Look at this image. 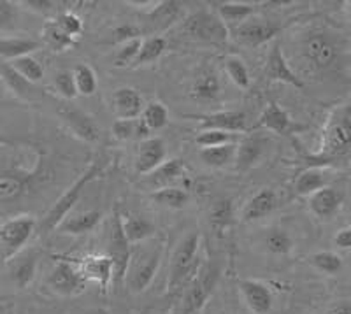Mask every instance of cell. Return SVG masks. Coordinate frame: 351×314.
<instances>
[{"label":"cell","mask_w":351,"mask_h":314,"mask_svg":"<svg viewBox=\"0 0 351 314\" xmlns=\"http://www.w3.org/2000/svg\"><path fill=\"white\" fill-rule=\"evenodd\" d=\"M351 153V100L337 106L328 116L322 136L319 152L313 155L318 162H332Z\"/></svg>","instance_id":"1"},{"label":"cell","mask_w":351,"mask_h":314,"mask_svg":"<svg viewBox=\"0 0 351 314\" xmlns=\"http://www.w3.org/2000/svg\"><path fill=\"white\" fill-rule=\"evenodd\" d=\"M37 223L32 216L21 215L0 223V262L9 263L20 255L36 232Z\"/></svg>","instance_id":"2"},{"label":"cell","mask_w":351,"mask_h":314,"mask_svg":"<svg viewBox=\"0 0 351 314\" xmlns=\"http://www.w3.org/2000/svg\"><path fill=\"white\" fill-rule=\"evenodd\" d=\"M97 176H99V165H97V163H92V165H90V167H88L86 171H84L83 174L74 181V184L69 186L67 190L62 193L60 199L53 204V207L48 211V215L44 216L43 223H40V230L44 232L56 230L58 225H60V223L67 218L69 213L72 211V207L77 204L84 186H86L88 183H92Z\"/></svg>","instance_id":"3"},{"label":"cell","mask_w":351,"mask_h":314,"mask_svg":"<svg viewBox=\"0 0 351 314\" xmlns=\"http://www.w3.org/2000/svg\"><path fill=\"white\" fill-rule=\"evenodd\" d=\"M160 265V250L158 247H143L132 253L130 265H128L127 279L132 291L141 293L152 285L155 279L156 271Z\"/></svg>","instance_id":"4"},{"label":"cell","mask_w":351,"mask_h":314,"mask_svg":"<svg viewBox=\"0 0 351 314\" xmlns=\"http://www.w3.org/2000/svg\"><path fill=\"white\" fill-rule=\"evenodd\" d=\"M43 165V163H40ZM40 165L30 169H5L0 171V204H12L23 199L32 188Z\"/></svg>","instance_id":"5"},{"label":"cell","mask_w":351,"mask_h":314,"mask_svg":"<svg viewBox=\"0 0 351 314\" xmlns=\"http://www.w3.org/2000/svg\"><path fill=\"white\" fill-rule=\"evenodd\" d=\"M183 30L186 36L193 39L206 40V43L221 44L227 40L228 28L219 16H215L209 11H199L184 21Z\"/></svg>","instance_id":"6"},{"label":"cell","mask_w":351,"mask_h":314,"mask_svg":"<svg viewBox=\"0 0 351 314\" xmlns=\"http://www.w3.org/2000/svg\"><path fill=\"white\" fill-rule=\"evenodd\" d=\"M108 256L112 262L114 279L112 281L121 282L127 279L128 265H130V243L127 241L121 228V218L118 215L112 218L111 228H109V253Z\"/></svg>","instance_id":"7"},{"label":"cell","mask_w":351,"mask_h":314,"mask_svg":"<svg viewBox=\"0 0 351 314\" xmlns=\"http://www.w3.org/2000/svg\"><path fill=\"white\" fill-rule=\"evenodd\" d=\"M199 235L188 234L180 241V244L176 246L174 255L171 260V274H169V288L176 290L181 282L186 279V274L190 272L195 260L197 251H199Z\"/></svg>","instance_id":"8"},{"label":"cell","mask_w":351,"mask_h":314,"mask_svg":"<svg viewBox=\"0 0 351 314\" xmlns=\"http://www.w3.org/2000/svg\"><path fill=\"white\" fill-rule=\"evenodd\" d=\"M302 53L313 69L325 71L337 58V46H335L334 40L327 34L313 32L304 40Z\"/></svg>","instance_id":"9"},{"label":"cell","mask_w":351,"mask_h":314,"mask_svg":"<svg viewBox=\"0 0 351 314\" xmlns=\"http://www.w3.org/2000/svg\"><path fill=\"white\" fill-rule=\"evenodd\" d=\"M48 285L55 293L72 297V295H77L84 290L86 279L81 276L76 265L64 260V262H58L53 267V271L49 272Z\"/></svg>","instance_id":"10"},{"label":"cell","mask_w":351,"mask_h":314,"mask_svg":"<svg viewBox=\"0 0 351 314\" xmlns=\"http://www.w3.org/2000/svg\"><path fill=\"white\" fill-rule=\"evenodd\" d=\"M280 34V27L265 20H247L234 28V36L247 48H256L269 43Z\"/></svg>","instance_id":"11"},{"label":"cell","mask_w":351,"mask_h":314,"mask_svg":"<svg viewBox=\"0 0 351 314\" xmlns=\"http://www.w3.org/2000/svg\"><path fill=\"white\" fill-rule=\"evenodd\" d=\"M58 114L64 119V123L67 125L69 130L76 137H80L81 141H84V143H95V141H99L100 130L92 116H88L84 111L72 108V106H62L58 109Z\"/></svg>","instance_id":"12"},{"label":"cell","mask_w":351,"mask_h":314,"mask_svg":"<svg viewBox=\"0 0 351 314\" xmlns=\"http://www.w3.org/2000/svg\"><path fill=\"white\" fill-rule=\"evenodd\" d=\"M216 282V272H213L211 269L204 271L202 276H197L190 287L186 288L183 297V306H181V314H193L199 309H202V306L208 300L209 293H211V288L215 287Z\"/></svg>","instance_id":"13"},{"label":"cell","mask_w":351,"mask_h":314,"mask_svg":"<svg viewBox=\"0 0 351 314\" xmlns=\"http://www.w3.org/2000/svg\"><path fill=\"white\" fill-rule=\"evenodd\" d=\"M165 156H167V147L160 137H149L143 141L137 149L136 172L141 176L153 174L162 163H165Z\"/></svg>","instance_id":"14"},{"label":"cell","mask_w":351,"mask_h":314,"mask_svg":"<svg viewBox=\"0 0 351 314\" xmlns=\"http://www.w3.org/2000/svg\"><path fill=\"white\" fill-rule=\"evenodd\" d=\"M265 77L269 81H280V83L290 84L293 88H304V81L291 71L283 51H281L280 44H276L272 51L269 53L267 65H265Z\"/></svg>","instance_id":"15"},{"label":"cell","mask_w":351,"mask_h":314,"mask_svg":"<svg viewBox=\"0 0 351 314\" xmlns=\"http://www.w3.org/2000/svg\"><path fill=\"white\" fill-rule=\"evenodd\" d=\"M239 290L252 313L267 314L271 311L272 293L267 285L255 281V279H243V281H239Z\"/></svg>","instance_id":"16"},{"label":"cell","mask_w":351,"mask_h":314,"mask_svg":"<svg viewBox=\"0 0 351 314\" xmlns=\"http://www.w3.org/2000/svg\"><path fill=\"white\" fill-rule=\"evenodd\" d=\"M80 272L86 281L99 282L102 288H108L114 279L112 262L108 255H90L80 262Z\"/></svg>","instance_id":"17"},{"label":"cell","mask_w":351,"mask_h":314,"mask_svg":"<svg viewBox=\"0 0 351 314\" xmlns=\"http://www.w3.org/2000/svg\"><path fill=\"white\" fill-rule=\"evenodd\" d=\"M112 109L120 119H137L144 111L143 97L134 88H120L112 95Z\"/></svg>","instance_id":"18"},{"label":"cell","mask_w":351,"mask_h":314,"mask_svg":"<svg viewBox=\"0 0 351 314\" xmlns=\"http://www.w3.org/2000/svg\"><path fill=\"white\" fill-rule=\"evenodd\" d=\"M204 130H223L230 134L244 132L247 127L246 114L243 111H219L215 114L200 116Z\"/></svg>","instance_id":"19"},{"label":"cell","mask_w":351,"mask_h":314,"mask_svg":"<svg viewBox=\"0 0 351 314\" xmlns=\"http://www.w3.org/2000/svg\"><path fill=\"white\" fill-rule=\"evenodd\" d=\"M190 95L197 102H215V100H218L221 95V83H219L216 72L211 69L200 71L199 76L193 80Z\"/></svg>","instance_id":"20"},{"label":"cell","mask_w":351,"mask_h":314,"mask_svg":"<svg viewBox=\"0 0 351 314\" xmlns=\"http://www.w3.org/2000/svg\"><path fill=\"white\" fill-rule=\"evenodd\" d=\"M258 125L267 130L274 132V134H280V136H287L290 132L300 128L299 125L293 123V119L288 116V112L285 109H281L276 102L269 104L265 111L262 112L258 119Z\"/></svg>","instance_id":"21"},{"label":"cell","mask_w":351,"mask_h":314,"mask_svg":"<svg viewBox=\"0 0 351 314\" xmlns=\"http://www.w3.org/2000/svg\"><path fill=\"white\" fill-rule=\"evenodd\" d=\"M341 202H343V197L337 193V190H334L330 186H325L309 197V209L318 218L328 219L339 211Z\"/></svg>","instance_id":"22"},{"label":"cell","mask_w":351,"mask_h":314,"mask_svg":"<svg viewBox=\"0 0 351 314\" xmlns=\"http://www.w3.org/2000/svg\"><path fill=\"white\" fill-rule=\"evenodd\" d=\"M276 206H278V197H276L274 191L263 188L256 195H253L252 199L247 200V204L244 206L243 219L250 223L265 218V216H269L274 211Z\"/></svg>","instance_id":"23"},{"label":"cell","mask_w":351,"mask_h":314,"mask_svg":"<svg viewBox=\"0 0 351 314\" xmlns=\"http://www.w3.org/2000/svg\"><path fill=\"white\" fill-rule=\"evenodd\" d=\"M43 44L30 37H2L0 39V56L5 60L21 58V56H30V53L40 49Z\"/></svg>","instance_id":"24"},{"label":"cell","mask_w":351,"mask_h":314,"mask_svg":"<svg viewBox=\"0 0 351 314\" xmlns=\"http://www.w3.org/2000/svg\"><path fill=\"white\" fill-rule=\"evenodd\" d=\"M121 228L130 244L143 243L146 239L155 234V225L148 218L139 215H130L127 218H121Z\"/></svg>","instance_id":"25"},{"label":"cell","mask_w":351,"mask_h":314,"mask_svg":"<svg viewBox=\"0 0 351 314\" xmlns=\"http://www.w3.org/2000/svg\"><path fill=\"white\" fill-rule=\"evenodd\" d=\"M99 221H100L99 211L81 213V215L65 218L64 221L58 225L56 230H60L62 234H69V235H83V234H88V232H92L93 228L99 225Z\"/></svg>","instance_id":"26"},{"label":"cell","mask_w":351,"mask_h":314,"mask_svg":"<svg viewBox=\"0 0 351 314\" xmlns=\"http://www.w3.org/2000/svg\"><path fill=\"white\" fill-rule=\"evenodd\" d=\"M263 155V141L260 137H246L243 143L237 146L236 165L237 171H247L255 167L256 162Z\"/></svg>","instance_id":"27"},{"label":"cell","mask_w":351,"mask_h":314,"mask_svg":"<svg viewBox=\"0 0 351 314\" xmlns=\"http://www.w3.org/2000/svg\"><path fill=\"white\" fill-rule=\"evenodd\" d=\"M0 80L4 81L5 86L20 99L30 100L34 97L32 83L25 80L11 64H0Z\"/></svg>","instance_id":"28"},{"label":"cell","mask_w":351,"mask_h":314,"mask_svg":"<svg viewBox=\"0 0 351 314\" xmlns=\"http://www.w3.org/2000/svg\"><path fill=\"white\" fill-rule=\"evenodd\" d=\"M237 155V144H225V146L216 147H202L199 153L200 160H202L208 167L211 169H223L228 163L236 162Z\"/></svg>","instance_id":"29"},{"label":"cell","mask_w":351,"mask_h":314,"mask_svg":"<svg viewBox=\"0 0 351 314\" xmlns=\"http://www.w3.org/2000/svg\"><path fill=\"white\" fill-rule=\"evenodd\" d=\"M184 174V163L181 158H172L165 160V163H162L152 176V186L155 190H160V188H167L171 186L174 181L181 178Z\"/></svg>","instance_id":"30"},{"label":"cell","mask_w":351,"mask_h":314,"mask_svg":"<svg viewBox=\"0 0 351 314\" xmlns=\"http://www.w3.org/2000/svg\"><path fill=\"white\" fill-rule=\"evenodd\" d=\"M255 4L247 2H223L218 5V16L223 23L241 25L255 14Z\"/></svg>","instance_id":"31"},{"label":"cell","mask_w":351,"mask_h":314,"mask_svg":"<svg viewBox=\"0 0 351 314\" xmlns=\"http://www.w3.org/2000/svg\"><path fill=\"white\" fill-rule=\"evenodd\" d=\"M327 186V179H325L324 169L309 167L297 178L295 191L299 195H309L316 193L318 190Z\"/></svg>","instance_id":"32"},{"label":"cell","mask_w":351,"mask_h":314,"mask_svg":"<svg viewBox=\"0 0 351 314\" xmlns=\"http://www.w3.org/2000/svg\"><path fill=\"white\" fill-rule=\"evenodd\" d=\"M43 37L46 46L51 48L53 51H67L69 48H72L76 44V39L69 36V34H65L55 20L48 21V23L44 25Z\"/></svg>","instance_id":"33"},{"label":"cell","mask_w":351,"mask_h":314,"mask_svg":"<svg viewBox=\"0 0 351 314\" xmlns=\"http://www.w3.org/2000/svg\"><path fill=\"white\" fill-rule=\"evenodd\" d=\"M36 272H37V258L34 255H28L25 256V258L18 260V262L12 265L11 278L18 288L25 290V288L30 287V282L34 281Z\"/></svg>","instance_id":"34"},{"label":"cell","mask_w":351,"mask_h":314,"mask_svg":"<svg viewBox=\"0 0 351 314\" xmlns=\"http://www.w3.org/2000/svg\"><path fill=\"white\" fill-rule=\"evenodd\" d=\"M152 199L160 206L169 207V209H183L188 202V193L181 188L167 186L153 191Z\"/></svg>","instance_id":"35"},{"label":"cell","mask_w":351,"mask_h":314,"mask_svg":"<svg viewBox=\"0 0 351 314\" xmlns=\"http://www.w3.org/2000/svg\"><path fill=\"white\" fill-rule=\"evenodd\" d=\"M167 49V40L160 36H153L149 39L143 40V46H141L139 56L136 60V67H141V65L152 64L155 60H158L160 56L164 55V51Z\"/></svg>","instance_id":"36"},{"label":"cell","mask_w":351,"mask_h":314,"mask_svg":"<svg viewBox=\"0 0 351 314\" xmlns=\"http://www.w3.org/2000/svg\"><path fill=\"white\" fill-rule=\"evenodd\" d=\"M263 244H265L269 253L278 256L288 255L291 247H293V241H291L290 234L287 230H281V228H272V230H269L265 239H263Z\"/></svg>","instance_id":"37"},{"label":"cell","mask_w":351,"mask_h":314,"mask_svg":"<svg viewBox=\"0 0 351 314\" xmlns=\"http://www.w3.org/2000/svg\"><path fill=\"white\" fill-rule=\"evenodd\" d=\"M178 14H180V4L178 2H162L149 14V23L153 25V30L165 28L178 18Z\"/></svg>","instance_id":"38"},{"label":"cell","mask_w":351,"mask_h":314,"mask_svg":"<svg viewBox=\"0 0 351 314\" xmlns=\"http://www.w3.org/2000/svg\"><path fill=\"white\" fill-rule=\"evenodd\" d=\"M309 262L315 269H318L319 272L324 274L334 276L343 269V260L341 256H337L332 251H319V253H315V255L309 256Z\"/></svg>","instance_id":"39"},{"label":"cell","mask_w":351,"mask_h":314,"mask_svg":"<svg viewBox=\"0 0 351 314\" xmlns=\"http://www.w3.org/2000/svg\"><path fill=\"white\" fill-rule=\"evenodd\" d=\"M74 81H76V88L80 95H93L97 90V76L93 69L86 64H80L74 69Z\"/></svg>","instance_id":"40"},{"label":"cell","mask_w":351,"mask_h":314,"mask_svg":"<svg viewBox=\"0 0 351 314\" xmlns=\"http://www.w3.org/2000/svg\"><path fill=\"white\" fill-rule=\"evenodd\" d=\"M143 121L148 125L152 132L162 130L169 123V112L164 104L152 102L148 104L143 111Z\"/></svg>","instance_id":"41"},{"label":"cell","mask_w":351,"mask_h":314,"mask_svg":"<svg viewBox=\"0 0 351 314\" xmlns=\"http://www.w3.org/2000/svg\"><path fill=\"white\" fill-rule=\"evenodd\" d=\"M225 71L236 86L243 88V90L250 88V72H247L244 60H241L239 56H228L225 60Z\"/></svg>","instance_id":"42"},{"label":"cell","mask_w":351,"mask_h":314,"mask_svg":"<svg viewBox=\"0 0 351 314\" xmlns=\"http://www.w3.org/2000/svg\"><path fill=\"white\" fill-rule=\"evenodd\" d=\"M11 65L20 72L21 76L25 77L30 83H37L44 77V69L39 64V60H36L34 56H21V58L11 62Z\"/></svg>","instance_id":"43"},{"label":"cell","mask_w":351,"mask_h":314,"mask_svg":"<svg viewBox=\"0 0 351 314\" xmlns=\"http://www.w3.org/2000/svg\"><path fill=\"white\" fill-rule=\"evenodd\" d=\"M237 141V134L223 130H202L195 137V143L200 147H216L225 146V144H234Z\"/></svg>","instance_id":"44"},{"label":"cell","mask_w":351,"mask_h":314,"mask_svg":"<svg viewBox=\"0 0 351 314\" xmlns=\"http://www.w3.org/2000/svg\"><path fill=\"white\" fill-rule=\"evenodd\" d=\"M141 46H143V40L141 39L121 44V48L118 49V53H116L114 56L116 67H128V65L136 64V60L141 51Z\"/></svg>","instance_id":"45"},{"label":"cell","mask_w":351,"mask_h":314,"mask_svg":"<svg viewBox=\"0 0 351 314\" xmlns=\"http://www.w3.org/2000/svg\"><path fill=\"white\" fill-rule=\"evenodd\" d=\"M55 90L58 92V95L64 97L65 100H72L76 99L80 93H77V88H76V81H74V74L69 71H62L58 72L55 76Z\"/></svg>","instance_id":"46"},{"label":"cell","mask_w":351,"mask_h":314,"mask_svg":"<svg viewBox=\"0 0 351 314\" xmlns=\"http://www.w3.org/2000/svg\"><path fill=\"white\" fill-rule=\"evenodd\" d=\"M232 202L230 200L223 199V200H218V202L213 206L211 209V221L215 227L218 228H223L227 227L228 223L232 221Z\"/></svg>","instance_id":"47"},{"label":"cell","mask_w":351,"mask_h":314,"mask_svg":"<svg viewBox=\"0 0 351 314\" xmlns=\"http://www.w3.org/2000/svg\"><path fill=\"white\" fill-rule=\"evenodd\" d=\"M55 21L65 34H69L74 39L77 36H81V32H83V21L74 12H62V14H58V18Z\"/></svg>","instance_id":"48"},{"label":"cell","mask_w":351,"mask_h":314,"mask_svg":"<svg viewBox=\"0 0 351 314\" xmlns=\"http://www.w3.org/2000/svg\"><path fill=\"white\" fill-rule=\"evenodd\" d=\"M112 136L118 141H132L137 136V119H116L111 127Z\"/></svg>","instance_id":"49"},{"label":"cell","mask_w":351,"mask_h":314,"mask_svg":"<svg viewBox=\"0 0 351 314\" xmlns=\"http://www.w3.org/2000/svg\"><path fill=\"white\" fill-rule=\"evenodd\" d=\"M16 4L8 2V0H0V30H9V28H12L16 25Z\"/></svg>","instance_id":"50"},{"label":"cell","mask_w":351,"mask_h":314,"mask_svg":"<svg viewBox=\"0 0 351 314\" xmlns=\"http://www.w3.org/2000/svg\"><path fill=\"white\" fill-rule=\"evenodd\" d=\"M114 43H130V40H136V39H141V30L137 27H134V25H121V27H118L114 30Z\"/></svg>","instance_id":"51"},{"label":"cell","mask_w":351,"mask_h":314,"mask_svg":"<svg viewBox=\"0 0 351 314\" xmlns=\"http://www.w3.org/2000/svg\"><path fill=\"white\" fill-rule=\"evenodd\" d=\"M20 5H25L37 14H49V12L55 11L58 2H53V0H23V2H20Z\"/></svg>","instance_id":"52"},{"label":"cell","mask_w":351,"mask_h":314,"mask_svg":"<svg viewBox=\"0 0 351 314\" xmlns=\"http://www.w3.org/2000/svg\"><path fill=\"white\" fill-rule=\"evenodd\" d=\"M334 244L337 247H341V250H351V227L341 228L334 235Z\"/></svg>","instance_id":"53"},{"label":"cell","mask_w":351,"mask_h":314,"mask_svg":"<svg viewBox=\"0 0 351 314\" xmlns=\"http://www.w3.org/2000/svg\"><path fill=\"white\" fill-rule=\"evenodd\" d=\"M328 314H351V302L350 300H337L330 306Z\"/></svg>","instance_id":"54"},{"label":"cell","mask_w":351,"mask_h":314,"mask_svg":"<svg viewBox=\"0 0 351 314\" xmlns=\"http://www.w3.org/2000/svg\"><path fill=\"white\" fill-rule=\"evenodd\" d=\"M86 314H109V311H106V309H92V311H88Z\"/></svg>","instance_id":"55"},{"label":"cell","mask_w":351,"mask_h":314,"mask_svg":"<svg viewBox=\"0 0 351 314\" xmlns=\"http://www.w3.org/2000/svg\"><path fill=\"white\" fill-rule=\"evenodd\" d=\"M348 16H350V21H351V2H350V8H348Z\"/></svg>","instance_id":"56"}]
</instances>
